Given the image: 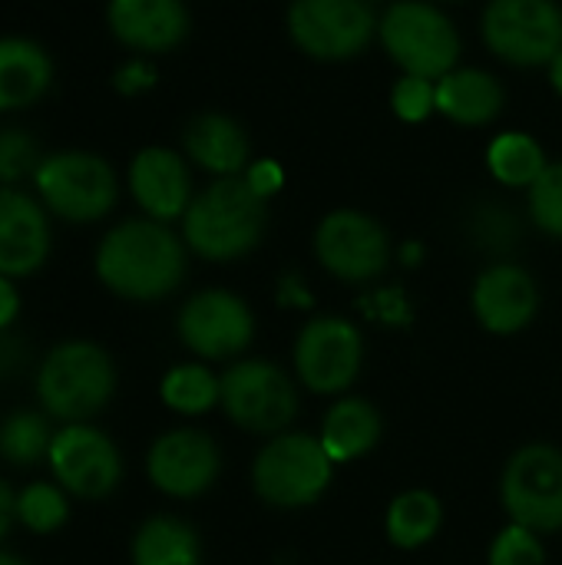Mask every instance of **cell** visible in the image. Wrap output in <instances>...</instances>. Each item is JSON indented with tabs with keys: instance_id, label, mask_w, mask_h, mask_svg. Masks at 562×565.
<instances>
[{
	"instance_id": "obj_41",
	"label": "cell",
	"mask_w": 562,
	"mask_h": 565,
	"mask_svg": "<svg viewBox=\"0 0 562 565\" xmlns=\"http://www.w3.org/2000/svg\"><path fill=\"white\" fill-rule=\"evenodd\" d=\"M0 565H26L23 559H17V556H10V553H0Z\"/></svg>"
},
{
	"instance_id": "obj_8",
	"label": "cell",
	"mask_w": 562,
	"mask_h": 565,
	"mask_svg": "<svg viewBox=\"0 0 562 565\" xmlns=\"http://www.w3.org/2000/svg\"><path fill=\"white\" fill-rule=\"evenodd\" d=\"M490 50L517 66L553 63L562 50V13L553 0H490L484 13Z\"/></svg>"
},
{
	"instance_id": "obj_12",
	"label": "cell",
	"mask_w": 562,
	"mask_h": 565,
	"mask_svg": "<svg viewBox=\"0 0 562 565\" xmlns=\"http://www.w3.org/2000/svg\"><path fill=\"white\" fill-rule=\"evenodd\" d=\"M46 460L53 467L56 483L83 500H99L113 493L123 477L116 444L86 424H66L60 434H53Z\"/></svg>"
},
{
	"instance_id": "obj_3",
	"label": "cell",
	"mask_w": 562,
	"mask_h": 565,
	"mask_svg": "<svg viewBox=\"0 0 562 565\" xmlns=\"http://www.w3.org/2000/svg\"><path fill=\"white\" fill-rule=\"evenodd\" d=\"M116 391V371L103 348L89 341L56 344L36 377L40 404L50 417L66 424H83L99 414Z\"/></svg>"
},
{
	"instance_id": "obj_11",
	"label": "cell",
	"mask_w": 562,
	"mask_h": 565,
	"mask_svg": "<svg viewBox=\"0 0 562 565\" xmlns=\"http://www.w3.org/2000/svg\"><path fill=\"white\" fill-rule=\"evenodd\" d=\"M364 341L344 318H315L295 341V371L315 394H341L354 384Z\"/></svg>"
},
{
	"instance_id": "obj_42",
	"label": "cell",
	"mask_w": 562,
	"mask_h": 565,
	"mask_svg": "<svg viewBox=\"0 0 562 565\" xmlns=\"http://www.w3.org/2000/svg\"><path fill=\"white\" fill-rule=\"evenodd\" d=\"M404 255H407V262H417V255H421V252H417V245H407V252H404Z\"/></svg>"
},
{
	"instance_id": "obj_32",
	"label": "cell",
	"mask_w": 562,
	"mask_h": 565,
	"mask_svg": "<svg viewBox=\"0 0 562 565\" xmlns=\"http://www.w3.org/2000/svg\"><path fill=\"white\" fill-rule=\"evenodd\" d=\"M490 565H547V550L533 530L513 523L494 540Z\"/></svg>"
},
{
	"instance_id": "obj_37",
	"label": "cell",
	"mask_w": 562,
	"mask_h": 565,
	"mask_svg": "<svg viewBox=\"0 0 562 565\" xmlns=\"http://www.w3.org/2000/svg\"><path fill=\"white\" fill-rule=\"evenodd\" d=\"M17 308H20L17 288L10 285V278H3V275H0V331L17 318Z\"/></svg>"
},
{
	"instance_id": "obj_9",
	"label": "cell",
	"mask_w": 562,
	"mask_h": 565,
	"mask_svg": "<svg viewBox=\"0 0 562 565\" xmlns=\"http://www.w3.org/2000/svg\"><path fill=\"white\" fill-rule=\"evenodd\" d=\"M503 507L517 526L540 533L562 530V454L533 444L513 454L503 470Z\"/></svg>"
},
{
	"instance_id": "obj_30",
	"label": "cell",
	"mask_w": 562,
	"mask_h": 565,
	"mask_svg": "<svg viewBox=\"0 0 562 565\" xmlns=\"http://www.w3.org/2000/svg\"><path fill=\"white\" fill-rule=\"evenodd\" d=\"M470 238L484 248V252H510L520 242V222L510 209H503L500 202H484L474 209L470 215Z\"/></svg>"
},
{
	"instance_id": "obj_34",
	"label": "cell",
	"mask_w": 562,
	"mask_h": 565,
	"mask_svg": "<svg viewBox=\"0 0 562 565\" xmlns=\"http://www.w3.org/2000/svg\"><path fill=\"white\" fill-rule=\"evenodd\" d=\"M391 103H394V113L401 119L417 122V119H424L437 106V86H431V79H424V76H404L394 86Z\"/></svg>"
},
{
	"instance_id": "obj_40",
	"label": "cell",
	"mask_w": 562,
	"mask_h": 565,
	"mask_svg": "<svg viewBox=\"0 0 562 565\" xmlns=\"http://www.w3.org/2000/svg\"><path fill=\"white\" fill-rule=\"evenodd\" d=\"M553 86L562 93V50L556 53V60H553Z\"/></svg>"
},
{
	"instance_id": "obj_4",
	"label": "cell",
	"mask_w": 562,
	"mask_h": 565,
	"mask_svg": "<svg viewBox=\"0 0 562 565\" xmlns=\"http://www.w3.org/2000/svg\"><path fill=\"white\" fill-rule=\"evenodd\" d=\"M331 467L335 460L328 457L318 437L278 434L258 454L252 467V483L265 503L278 510H298V507H311L328 490Z\"/></svg>"
},
{
	"instance_id": "obj_18",
	"label": "cell",
	"mask_w": 562,
	"mask_h": 565,
	"mask_svg": "<svg viewBox=\"0 0 562 565\" xmlns=\"http://www.w3.org/2000/svg\"><path fill=\"white\" fill-rule=\"evenodd\" d=\"M129 185L152 222H169L189 209V169L169 149H142L132 159Z\"/></svg>"
},
{
	"instance_id": "obj_10",
	"label": "cell",
	"mask_w": 562,
	"mask_h": 565,
	"mask_svg": "<svg viewBox=\"0 0 562 565\" xmlns=\"http://www.w3.org/2000/svg\"><path fill=\"white\" fill-rule=\"evenodd\" d=\"M288 26L305 53L318 60H348L371 43L374 13L364 0H295Z\"/></svg>"
},
{
	"instance_id": "obj_2",
	"label": "cell",
	"mask_w": 562,
	"mask_h": 565,
	"mask_svg": "<svg viewBox=\"0 0 562 565\" xmlns=\"http://www.w3.org/2000/svg\"><path fill=\"white\" fill-rule=\"evenodd\" d=\"M265 232V199L245 179L225 175L212 182L185 209V242L209 262L248 255Z\"/></svg>"
},
{
	"instance_id": "obj_13",
	"label": "cell",
	"mask_w": 562,
	"mask_h": 565,
	"mask_svg": "<svg viewBox=\"0 0 562 565\" xmlns=\"http://www.w3.org/2000/svg\"><path fill=\"white\" fill-rule=\"evenodd\" d=\"M252 334H255V318L248 305L222 288L199 291L179 311L182 344L209 361H225L242 354L252 344Z\"/></svg>"
},
{
	"instance_id": "obj_17",
	"label": "cell",
	"mask_w": 562,
	"mask_h": 565,
	"mask_svg": "<svg viewBox=\"0 0 562 565\" xmlns=\"http://www.w3.org/2000/svg\"><path fill=\"white\" fill-rule=\"evenodd\" d=\"M50 252V228L43 209L13 189L0 192V275H33Z\"/></svg>"
},
{
	"instance_id": "obj_20",
	"label": "cell",
	"mask_w": 562,
	"mask_h": 565,
	"mask_svg": "<svg viewBox=\"0 0 562 565\" xmlns=\"http://www.w3.org/2000/svg\"><path fill=\"white\" fill-rule=\"evenodd\" d=\"M50 56L20 36L0 40V109H20L36 103L50 86Z\"/></svg>"
},
{
	"instance_id": "obj_16",
	"label": "cell",
	"mask_w": 562,
	"mask_h": 565,
	"mask_svg": "<svg viewBox=\"0 0 562 565\" xmlns=\"http://www.w3.org/2000/svg\"><path fill=\"white\" fill-rule=\"evenodd\" d=\"M540 308L537 281L517 265H494L474 285V311L494 334L523 331Z\"/></svg>"
},
{
	"instance_id": "obj_28",
	"label": "cell",
	"mask_w": 562,
	"mask_h": 565,
	"mask_svg": "<svg viewBox=\"0 0 562 565\" xmlns=\"http://www.w3.org/2000/svg\"><path fill=\"white\" fill-rule=\"evenodd\" d=\"M50 424L43 414H13L3 427H0V457L13 467H33L43 457H50Z\"/></svg>"
},
{
	"instance_id": "obj_22",
	"label": "cell",
	"mask_w": 562,
	"mask_h": 565,
	"mask_svg": "<svg viewBox=\"0 0 562 565\" xmlns=\"http://www.w3.org/2000/svg\"><path fill=\"white\" fill-rule=\"evenodd\" d=\"M185 149L202 169H209L222 179L235 175L248 159L245 132L238 129V122H232L222 113H205V116L192 119L185 129Z\"/></svg>"
},
{
	"instance_id": "obj_35",
	"label": "cell",
	"mask_w": 562,
	"mask_h": 565,
	"mask_svg": "<svg viewBox=\"0 0 562 565\" xmlns=\"http://www.w3.org/2000/svg\"><path fill=\"white\" fill-rule=\"evenodd\" d=\"M245 182L252 185L255 195L268 199V195H275V192L282 189V169H278L275 162H255V166L248 169Z\"/></svg>"
},
{
	"instance_id": "obj_39",
	"label": "cell",
	"mask_w": 562,
	"mask_h": 565,
	"mask_svg": "<svg viewBox=\"0 0 562 565\" xmlns=\"http://www.w3.org/2000/svg\"><path fill=\"white\" fill-rule=\"evenodd\" d=\"M378 301H381V305H378V315H381L384 321H404V298H401L397 291H384Z\"/></svg>"
},
{
	"instance_id": "obj_36",
	"label": "cell",
	"mask_w": 562,
	"mask_h": 565,
	"mask_svg": "<svg viewBox=\"0 0 562 565\" xmlns=\"http://www.w3.org/2000/svg\"><path fill=\"white\" fill-rule=\"evenodd\" d=\"M156 83V70L149 66V63H129V66H123L119 70V76H116V86L123 89V93H139V89H146V86H152Z\"/></svg>"
},
{
	"instance_id": "obj_38",
	"label": "cell",
	"mask_w": 562,
	"mask_h": 565,
	"mask_svg": "<svg viewBox=\"0 0 562 565\" xmlns=\"http://www.w3.org/2000/svg\"><path fill=\"white\" fill-rule=\"evenodd\" d=\"M13 520H17V497H13V490L0 480V540L10 533Z\"/></svg>"
},
{
	"instance_id": "obj_29",
	"label": "cell",
	"mask_w": 562,
	"mask_h": 565,
	"mask_svg": "<svg viewBox=\"0 0 562 565\" xmlns=\"http://www.w3.org/2000/svg\"><path fill=\"white\" fill-rule=\"evenodd\" d=\"M66 497L60 487L33 483L17 497V520L33 533H53L66 523Z\"/></svg>"
},
{
	"instance_id": "obj_33",
	"label": "cell",
	"mask_w": 562,
	"mask_h": 565,
	"mask_svg": "<svg viewBox=\"0 0 562 565\" xmlns=\"http://www.w3.org/2000/svg\"><path fill=\"white\" fill-rule=\"evenodd\" d=\"M36 169H40L36 142L23 129H3L0 132V182H17Z\"/></svg>"
},
{
	"instance_id": "obj_5",
	"label": "cell",
	"mask_w": 562,
	"mask_h": 565,
	"mask_svg": "<svg viewBox=\"0 0 562 565\" xmlns=\"http://www.w3.org/2000/svg\"><path fill=\"white\" fill-rule=\"evenodd\" d=\"M381 40L394 63H401L411 76H447L457 63L460 40L450 20L417 0L394 3L381 20Z\"/></svg>"
},
{
	"instance_id": "obj_7",
	"label": "cell",
	"mask_w": 562,
	"mask_h": 565,
	"mask_svg": "<svg viewBox=\"0 0 562 565\" xmlns=\"http://www.w3.org/2000/svg\"><path fill=\"white\" fill-rule=\"evenodd\" d=\"M222 407L248 434H282L298 414L291 377L268 361H242L222 377Z\"/></svg>"
},
{
	"instance_id": "obj_25",
	"label": "cell",
	"mask_w": 562,
	"mask_h": 565,
	"mask_svg": "<svg viewBox=\"0 0 562 565\" xmlns=\"http://www.w3.org/2000/svg\"><path fill=\"white\" fill-rule=\"evenodd\" d=\"M441 520H444V510L434 493L407 490L388 510V540L401 550L427 546L437 536Z\"/></svg>"
},
{
	"instance_id": "obj_27",
	"label": "cell",
	"mask_w": 562,
	"mask_h": 565,
	"mask_svg": "<svg viewBox=\"0 0 562 565\" xmlns=\"http://www.w3.org/2000/svg\"><path fill=\"white\" fill-rule=\"evenodd\" d=\"M219 397L222 381H215V374L202 364H182L162 381V401L179 414H205Z\"/></svg>"
},
{
	"instance_id": "obj_24",
	"label": "cell",
	"mask_w": 562,
	"mask_h": 565,
	"mask_svg": "<svg viewBox=\"0 0 562 565\" xmlns=\"http://www.w3.org/2000/svg\"><path fill=\"white\" fill-rule=\"evenodd\" d=\"M202 546L189 523L176 516H156L139 526L132 540V565H199Z\"/></svg>"
},
{
	"instance_id": "obj_15",
	"label": "cell",
	"mask_w": 562,
	"mask_h": 565,
	"mask_svg": "<svg viewBox=\"0 0 562 565\" xmlns=\"http://www.w3.org/2000/svg\"><path fill=\"white\" fill-rule=\"evenodd\" d=\"M219 447L209 434L202 430H172L162 434L146 460L149 480L179 500H192L199 493H205L215 477H219Z\"/></svg>"
},
{
	"instance_id": "obj_14",
	"label": "cell",
	"mask_w": 562,
	"mask_h": 565,
	"mask_svg": "<svg viewBox=\"0 0 562 565\" xmlns=\"http://www.w3.org/2000/svg\"><path fill=\"white\" fill-rule=\"evenodd\" d=\"M315 252L321 265L341 278V281H371L388 268L391 258V242L388 232L361 212H331L318 235H315Z\"/></svg>"
},
{
	"instance_id": "obj_26",
	"label": "cell",
	"mask_w": 562,
	"mask_h": 565,
	"mask_svg": "<svg viewBox=\"0 0 562 565\" xmlns=\"http://www.w3.org/2000/svg\"><path fill=\"white\" fill-rule=\"evenodd\" d=\"M490 169L507 185H533L543 175L547 162L540 142L523 132H507L490 146Z\"/></svg>"
},
{
	"instance_id": "obj_19",
	"label": "cell",
	"mask_w": 562,
	"mask_h": 565,
	"mask_svg": "<svg viewBox=\"0 0 562 565\" xmlns=\"http://www.w3.org/2000/svg\"><path fill=\"white\" fill-rule=\"evenodd\" d=\"M109 26L126 46L172 50L189 30V17L182 0H113Z\"/></svg>"
},
{
	"instance_id": "obj_6",
	"label": "cell",
	"mask_w": 562,
	"mask_h": 565,
	"mask_svg": "<svg viewBox=\"0 0 562 565\" xmlns=\"http://www.w3.org/2000/svg\"><path fill=\"white\" fill-rule=\"evenodd\" d=\"M33 179L46 209L70 222H96L116 202V175L93 152H56L40 162Z\"/></svg>"
},
{
	"instance_id": "obj_1",
	"label": "cell",
	"mask_w": 562,
	"mask_h": 565,
	"mask_svg": "<svg viewBox=\"0 0 562 565\" xmlns=\"http://www.w3.org/2000/svg\"><path fill=\"white\" fill-rule=\"evenodd\" d=\"M99 281L129 301H156L179 288L185 275L182 242L149 218L116 225L96 252Z\"/></svg>"
},
{
	"instance_id": "obj_23",
	"label": "cell",
	"mask_w": 562,
	"mask_h": 565,
	"mask_svg": "<svg viewBox=\"0 0 562 565\" xmlns=\"http://www.w3.org/2000/svg\"><path fill=\"white\" fill-rule=\"evenodd\" d=\"M318 440L335 463H351V460L364 457L368 450H374V444L381 440V417L361 397L338 401L328 411Z\"/></svg>"
},
{
	"instance_id": "obj_21",
	"label": "cell",
	"mask_w": 562,
	"mask_h": 565,
	"mask_svg": "<svg viewBox=\"0 0 562 565\" xmlns=\"http://www.w3.org/2000/svg\"><path fill=\"white\" fill-rule=\"evenodd\" d=\"M437 109L464 126H484L503 109V86L484 70H450L437 83Z\"/></svg>"
},
{
	"instance_id": "obj_31",
	"label": "cell",
	"mask_w": 562,
	"mask_h": 565,
	"mask_svg": "<svg viewBox=\"0 0 562 565\" xmlns=\"http://www.w3.org/2000/svg\"><path fill=\"white\" fill-rule=\"evenodd\" d=\"M530 209L543 232L562 238V162L547 166L543 175L530 185Z\"/></svg>"
}]
</instances>
